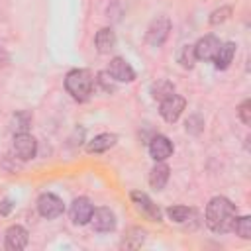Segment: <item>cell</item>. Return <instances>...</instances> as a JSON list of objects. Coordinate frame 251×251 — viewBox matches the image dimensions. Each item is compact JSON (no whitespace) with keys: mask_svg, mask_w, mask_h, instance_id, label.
Returning <instances> with one entry per match:
<instances>
[{"mask_svg":"<svg viewBox=\"0 0 251 251\" xmlns=\"http://www.w3.org/2000/svg\"><path fill=\"white\" fill-rule=\"evenodd\" d=\"M235 216H237V208L226 196H214L206 204L204 220H206V226L214 233H227V231H231Z\"/></svg>","mask_w":251,"mask_h":251,"instance_id":"obj_1","label":"cell"},{"mask_svg":"<svg viewBox=\"0 0 251 251\" xmlns=\"http://www.w3.org/2000/svg\"><path fill=\"white\" fill-rule=\"evenodd\" d=\"M92 88H94V78H92L90 71H86V69H73V71L67 73V76H65V90L76 102H86L90 98V94H92Z\"/></svg>","mask_w":251,"mask_h":251,"instance_id":"obj_2","label":"cell"},{"mask_svg":"<svg viewBox=\"0 0 251 251\" xmlns=\"http://www.w3.org/2000/svg\"><path fill=\"white\" fill-rule=\"evenodd\" d=\"M184 108H186V100H184V96H180L176 92H173L171 96H167L159 102V114L167 124H175L182 116Z\"/></svg>","mask_w":251,"mask_h":251,"instance_id":"obj_3","label":"cell"},{"mask_svg":"<svg viewBox=\"0 0 251 251\" xmlns=\"http://www.w3.org/2000/svg\"><path fill=\"white\" fill-rule=\"evenodd\" d=\"M37 212H39V216L45 218V220H55V218L63 216V212H65V202H63L57 194H53V192H43V194H39V198H37Z\"/></svg>","mask_w":251,"mask_h":251,"instance_id":"obj_4","label":"cell"},{"mask_svg":"<svg viewBox=\"0 0 251 251\" xmlns=\"http://www.w3.org/2000/svg\"><path fill=\"white\" fill-rule=\"evenodd\" d=\"M169 31H171V20H169L167 16H157V18L149 24V27H147V31H145V41H147L151 47H161V45L167 41Z\"/></svg>","mask_w":251,"mask_h":251,"instance_id":"obj_5","label":"cell"},{"mask_svg":"<svg viewBox=\"0 0 251 251\" xmlns=\"http://www.w3.org/2000/svg\"><path fill=\"white\" fill-rule=\"evenodd\" d=\"M12 151H14V155H16L18 159L29 161V159H33L35 153H37V139H35L31 133H27V131H24V133H14Z\"/></svg>","mask_w":251,"mask_h":251,"instance_id":"obj_6","label":"cell"},{"mask_svg":"<svg viewBox=\"0 0 251 251\" xmlns=\"http://www.w3.org/2000/svg\"><path fill=\"white\" fill-rule=\"evenodd\" d=\"M94 231L98 233H108V231H114L116 229V214L110 210V208H94L92 210V216H90V222Z\"/></svg>","mask_w":251,"mask_h":251,"instance_id":"obj_7","label":"cell"},{"mask_svg":"<svg viewBox=\"0 0 251 251\" xmlns=\"http://www.w3.org/2000/svg\"><path fill=\"white\" fill-rule=\"evenodd\" d=\"M106 73L116 82H133L135 80V71H133V67L124 57H112L110 63H108Z\"/></svg>","mask_w":251,"mask_h":251,"instance_id":"obj_8","label":"cell"},{"mask_svg":"<svg viewBox=\"0 0 251 251\" xmlns=\"http://www.w3.org/2000/svg\"><path fill=\"white\" fill-rule=\"evenodd\" d=\"M129 198H131V202L135 204V208L141 212V214H145L149 220H153V222H161L163 220V212H161V208L145 194V192H141V190H133L131 194H129Z\"/></svg>","mask_w":251,"mask_h":251,"instance_id":"obj_9","label":"cell"},{"mask_svg":"<svg viewBox=\"0 0 251 251\" xmlns=\"http://www.w3.org/2000/svg\"><path fill=\"white\" fill-rule=\"evenodd\" d=\"M147 149H149V155L153 161H167L171 155H173V141L163 135V133H155L149 143H147Z\"/></svg>","mask_w":251,"mask_h":251,"instance_id":"obj_10","label":"cell"},{"mask_svg":"<svg viewBox=\"0 0 251 251\" xmlns=\"http://www.w3.org/2000/svg\"><path fill=\"white\" fill-rule=\"evenodd\" d=\"M92 210H94V204H92L86 196L75 198V200L71 202V210H69L73 224H76V226L88 224V222H90V216H92Z\"/></svg>","mask_w":251,"mask_h":251,"instance_id":"obj_11","label":"cell"},{"mask_svg":"<svg viewBox=\"0 0 251 251\" xmlns=\"http://www.w3.org/2000/svg\"><path fill=\"white\" fill-rule=\"evenodd\" d=\"M27 241H29V233L20 224L10 226L6 229V233H4V243H6V249H10V251H22V249H25Z\"/></svg>","mask_w":251,"mask_h":251,"instance_id":"obj_12","label":"cell"},{"mask_svg":"<svg viewBox=\"0 0 251 251\" xmlns=\"http://www.w3.org/2000/svg\"><path fill=\"white\" fill-rule=\"evenodd\" d=\"M220 39L216 35H204L194 43V53L198 61H214L218 49H220Z\"/></svg>","mask_w":251,"mask_h":251,"instance_id":"obj_13","label":"cell"},{"mask_svg":"<svg viewBox=\"0 0 251 251\" xmlns=\"http://www.w3.org/2000/svg\"><path fill=\"white\" fill-rule=\"evenodd\" d=\"M116 31L112 27H100L94 35V47L100 55H108L116 47Z\"/></svg>","mask_w":251,"mask_h":251,"instance_id":"obj_14","label":"cell"},{"mask_svg":"<svg viewBox=\"0 0 251 251\" xmlns=\"http://www.w3.org/2000/svg\"><path fill=\"white\" fill-rule=\"evenodd\" d=\"M169 176H171V169L165 161H155L153 169L149 171V184L151 188L155 190H163L165 184L169 182Z\"/></svg>","mask_w":251,"mask_h":251,"instance_id":"obj_15","label":"cell"},{"mask_svg":"<svg viewBox=\"0 0 251 251\" xmlns=\"http://www.w3.org/2000/svg\"><path fill=\"white\" fill-rule=\"evenodd\" d=\"M235 51H237V45H235L233 41H224V43H220V49H218V53H216V57H214V67H216L218 71H226V69L231 65V61H233V57H235Z\"/></svg>","mask_w":251,"mask_h":251,"instance_id":"obj_16","label":"cell"},{"mask_svg":"<svg viewBox=\"0 0 251 251\" xmlns=\"http://www.w3.org/2000/svg\"><path fill=\"white\" fill-rule=\"evenodd\" d=\"M116 141H118L116 133H98L86 143V151L88 153H104V151L112 149L116 145Z\"/></svg>","mask_w":251,"mask_h":251,"instance_id":"obj_17","label":"cell"},{"mask_svg":"<svg viewBox=\"0 0 251 251\" xmlns=\"http://www.w3.org/2000/svg\"><path fill=\"white\" fill-rule=\"evenodd\" d=\"M175 92V84L171 82V80H167V78H159L157 82H153L151 84V96H153V100H163V98H167V96H171Z\"/></svg>","mask_w":251,"mask_h":251,"instance_id":"obj_18","label":"cell"},{"mask_svg":"<svg viewBox=\"0 0 251 251\" xmlns=\"http://www.w3.org/2000/svg\"><path fill=\"white\" fill-rule=\"evenodd\" d=\"M176 61L182 69H192L194 63L198 61L196 53H194V45H180V49L176 53Z\"/></svg>","mask_w":251,"mask_h":251,"instance_id":"obj_19","label":"cell"},{"mask_svg":"<svg viewBox=\"0 0 251 251\" xmlns=\"http://www.w3.org/2000/svg\"><path fill=\"white\" fill-rule=\"evenodd\" d=\"M231 231H235V235H239L241 239H251V218L249 216H235Z\"/></svg>","mask_w":251,"mask_h":251,"instance_id":"obj_20","label":"cell"},{"mask_svg":"<svg viewBox=\"0 0 251 251\" xmlns=\"http://www.w3.org/2000/svg\"><path fill=\"white\" fill-rule=\"evenodd\" d=\"M167 216L171 222L175 224H184L190 216H192V210L188 206H180V204H175V206H169L167 208Z\"/></svg>","mask_w":251,"mask_h":251,"instance_id":"obj_21","label":"cell"},{"mask_svg":"<svg viewBox=\"0 0 251 251\" xmlns=\"http://www.w3.org/2000/svg\"><path fill=\"white\" fill-rule=\"evenodd\" d=\"M12 127H14V133H24V131H27V127H29V124H31V114L29 112H18V114H14V118H12Z\"/></svg>","mask_w":251,"mask_h":251,"instance_id":"obj_22","label":"cell"},{"mask_svg":"<svg viewBox=\"0 0 251 251\" xmlns=\"http://www.w3.org/2000/svg\"><path fill=\"white\" fill-rule=\"evenodd\" d=\"M229 16H231V8H229V6H222V8H218V10H214V12L210 14V24H212V25L224 24L226 20H229Z\"/></svg>","mask_w":251,"mask_h":251,"instance_id":"obj_23","label":"cell"},{"mask_svg":"<svg viewBox=\"0 0 251 251\" xmlns=\"http://www.w3.org/2000/svg\"><path fill=\"white\" fill-rule=\"evenodd\" d=\"M237 116H239V120H241L243 126H249L251 124V100L249 98H245L237 106Z\"/></svg>","mask_w":251,"mask_h":251,"instance_id":"obj_24","label":"cell"},{"mask_svg":"<svg viewBox=\"0 0 251 251\" xmlns=\"http://www.w3.org/2000/svg\"><path fill=\"white\" fill-rule=\"evenodd\" d=\"M96 82H98V84L104 88V92H108V94L116 90V84H114L116 80H114V78H112L108 73H98V78H96Z\"/></svg>","mask_w":251,"mask_h":251,"instance_id":"obj_25","label":"cell"},{"mask_svg":"<svg viewBox=\"0 0 251 251\" xmlns=\"http://www.w3.org/2000/svg\"><path fill=\"white\" fill-rule=\"evenodd\" d=\"M202 126H204V120L200 116H190L186 120V131L188 133H200L202 131Z\"/></svg>","mask_w":251,"mask_h":251,"instance_id":"obj_26","label":"cell"},{"mask_svg":"<svg viewBox=\"0 0 251 251\" xmlns=\"http://www.w3.org/2000/svg\"><path fill=\"white\" fill-rule=\"evenodd\" d=\"M12 208H14L12 200H8V198H6V200H2V204H0V214H2V216H8Z\"/></svg>","mask_w":251,"mask_h":251,"instance_id":"obj_27","label":"cell"}]
</instances>
